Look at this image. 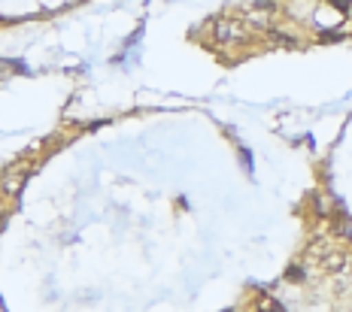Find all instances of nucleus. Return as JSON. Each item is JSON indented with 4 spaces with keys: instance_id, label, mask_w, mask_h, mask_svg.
Wrapping results in <instances>:
<instances>
[{
    "instance_id": "obj_6",
    "label": "nucleus",
    "mask_w": 352,
    "mask_h": 312,
    "mask_svg": "<svg viewBox=\"0 0 352 312\" xmlns=\"http://www.w3.org/2000/svg\"><path fill=\"white\" fill-rule=\"evenodd\" d=\"M340 234H343V237H346V239H352V221H349V219H346V221H343Z\"/></svg>"
},
{
    "instance_id": "obj_3",
    "label": "nucleus",
    "mask_w": 352,
    "mask_h": 312,
    "mask_svg": "<svg viewBox=\"0 0 352 312\" xmlns=\"http://www.w3.org/2000/svg\"><path fill=\"white\" fill-rule=\"evenodd\" d=\"M274 3H249L246 6V25L249 27H270L274 21Z\"/></svg>"
},
{
    "instance_id": "obj_1",
    "label": "nucleus",
    "mask_w": 352,
    "mask_h": 312,
    "mask_svg": "<svg viewBox=\"0 0 352 312\" xmlns=\"http://www.w3.org/2000/svg\"><path fill=\"white\" fill-rule=\"evenodd\" d=\"M212 37L222 46H240V43L249 40V25L237 19H219L216 27H212Z\"/></svg>"
},
{
    "instance_id": "obj_2",
    "label": "nucleus",
    "mask_w": 352,
    "mask_h": 312,
    "mask_svg": "<svg viewBox=\"0 0 352 312\" xmlns=\"http://www.w3.org/2000/svg\"><path fill=\"white\" fill-rule=\"evenodd\" d=\"M28 176H31V170H28L25 164H12V167H6V170L0 173V194H3V197H16L21 188H25Z\"/></svg>"
},
{
    "instance_id": "obj_4",
    "label": "nucleus",
    "mask_w": 352,
    "mask_h": 312,
    "mask_svg": "<svg viewBox=\"0 0 352 312\" xmlns=\"http://www.w3.org/2000/svg\"><path fill=\"white\" fill-rule=\"evenodd\" d=\"M255 312H285L280 300H274V297H261L258 303H255Z\"/></svg>"
},
{
    "instance_id": "obj_7",
    "label": "nucleus",
    "mask_w": 352,
    "mask_h": 312,
    "mask_svg": "<svg viewBox=\"0 0 352 312\" xmlns=\"http://www.w3.org/2000/svg\"><path fill=\"white\" fill-rule=\"evenodd\" d=\"M349 312H352V309H349Z\"/></svg>"
},
{
    "instance_id": "obj_5",
    "label": "nucleus",
    "mask_w": 352,
    "mask_h": 312,
    "mask_svg": "<svg viewBox=\"0 0 352 312\" xmlns=\"http://www.w3.org/2000/svg\"><path fill=\"white\" fill-rule=\"evenodd\" d=\"M331 6H334L337 12H346L349 6H352V0H331Z\"/></svg>"
}]
</instances>
